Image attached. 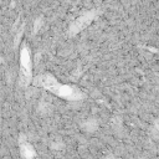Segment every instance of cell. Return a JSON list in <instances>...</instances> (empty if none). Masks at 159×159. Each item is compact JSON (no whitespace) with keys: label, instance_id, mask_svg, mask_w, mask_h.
<instances>
[{"label":"cell","instance_id":"obj_6","mask_svg":"<svg viewBox=\"0 0 159 159\" xmlns=\"http://www.w3.org/2000/svg\"><path fill=\"white\" fill-rule=\"evenodd\" d=\"M41 25H42V18H37L35 20V25H34V34H36L39 31V29L41 27Z\"/></svg>","mask_w":159,"mask_h":159},{"label":"cell","instance_id":"obj_1","mask_svg":"<svg viewBox=\"0 0 159 159\" xmlns=\"http://www.w3.org/2000/svg\"><path fill=\"white\" fill-rule=\"evenodd\" d=\"M34 85L44 87L47 91L52 92L53 95H56L59 97H62L65 100H68V101H78V100L85 98V93L80 91L78 88H75L68 85L59 84L57 80L51 75L39 76V77L34 80Z\"/></svg>","mask_w":159,"mask_h":159},{"label":"cell","instance_id":"obj_2","mask_svg":"<svg viewBox=\"0 0 159 159\" xmlns=\"http://www.w3.org/2000/svg\"><path fill=\"white\" fill-rule=\"evenodd\" d=\"M96 11H89V12H86L82 16H80L77 20H75V21L71 24L70 29H68V35H76L77 32H80L81 30H84L85 27H87L89 24L92 23V20L95 19L96 16Z\"/></svg>","mask_w":159,"mask_h":159},{"label":"cell","instance_id":"obj_5","mask_svg":"<svg viewBox=\"0 0 159 159\" xmlns=\"http://www.w3.org/2000/svg\"><path fill=\"white\" fill-rule=\"evenodd\" d=\"M82 127H84V129L88 130V132H93V130H96L98 128V122L96 119H89L82 124Z\"/></svg>","mask_w":159,"mask_h":159},{"label":"cell","instance_id":"obj_3","mask_svg":"<svg viewBox=\"0 0 159 159\" xmlns=\"http://www.w3.org/2000/svg\"><path fill=\"white\" fill-rule=\"evenodd\" d=\"M20 67H21V72L31 77V57L27 46H24L20 53Z\"/></svg>","mask_w":159,"mask_h":159},{"label":"cell","instance_id":"obj_7","mask_svg":"<svg viewBox=\"0 0 159 159\" xmlns=\"http://www.w3.org/2000/svg\"><path fill=\"white\" fill-rule=\"evenodd\" d=\"M23 29H24V26L21 27V30H20V32L16 35V39H15V44H14V46L15 47H18V45H19V41H20V37H21V35H23Z\"/></svg>","mask_w":159,"mask_h":159},{"label":"cell","instance_id":"obj_4","mask_svg":"<svg viewBox=\"0 0 159 159\" xmlns=\"http://www.w3.org/2000/svg\"><path fill=\"white\" fill-rule=\"evenodd\" d=\"M20 153H21V155L24 158L30 159V158H32L34 155H35V149H34L32 146H30L27 142H25L23 144H20Z\"/></svg>","mask_w":159,"mask_h":159}]
</instances>
